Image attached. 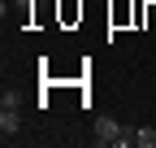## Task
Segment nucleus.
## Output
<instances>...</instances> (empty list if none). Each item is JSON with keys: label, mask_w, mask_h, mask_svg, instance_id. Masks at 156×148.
<instances>
[{"label": "nucleus", "mask_w": 156, "mask_h": 148, "mask_svg": "<svg viewBox=\"0 0 156 148\" xmlns=\"http://www.w3.org/2000/svg\"><path fill=\"white\" fill-rule=\"evenodd\" d=\"M134 148H156V131H152V126H134Z\"/></svg>", "instance_id": "nucleus-3"}, {"label": "nucleus", "mask_w": 156, "mask_h": 148, "mask_svg": "<svg viewBox=\"0 0 156 148\" xmlns=\"http://www.w3.org/2000/svg\"><path fill=\"white\" fill-rule=\"evenodd\" d=\"M91 126H95V144H100V148H108V144H113V148H126V144H134L130 126H122L117 118H104V113H100Z\"/></svg>", "instance_id": "nucleus-1"}, {"label": "nucleus", "mask_w": 156, "mask_h": 148, "mask_svg": "<svg viewBox=\"0 0 156 148\" xmlns=\"http://www.w3.org/2000/svg\"><path fill=\"white\" fill-rule=\"evenodd\" d=\"M22 131V118H17V105H0V135H17Z\"/></svg>", "instance_id": "nucleus-2"}]
</instances>
